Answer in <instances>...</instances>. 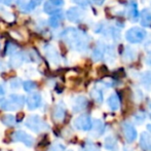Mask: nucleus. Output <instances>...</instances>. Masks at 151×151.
Returning <instances> with one entry per match:
<instances>
[{"label":"nucleus","mask_w":151,"mask_h":151,"mask_svg":"<svg viewBox=\"0 0 151 151\" xmlns=\"http://www.w3.org/2000/svg\"><path fill=\"white\" fill-rule=\"evenodd\" d=\"M61 38L73 50L77 52H83L88 48L90 37L83 31L75 28H67L61 33Z\"/></svg>","instance_id":"obj_1"},{"label":"nucleus","mask_w":151,"mask_h":151,"mask_svg":"<svg viewBox=\"0 0 151 151\" xmlns=\"http://www.w3.org/2000/svg\"><path fill=\"white\" fill-rule=\"evenodd\" d=\"M0 107L1 109L6 110V111H14V110H19L23 108L26 99L24 96L18 95V93H12L8 97L6 100H0Z\"/></svg>","instance_id":"obj_2"},{"label":"nucleus","mask_w":151,"mask_h":151,"mask_svg":"<svg viewBox=\"0 0 151 151\" xmlns=\"http://www.w3.org/2000/svg\"><path fill=\"white\" fill-rule=\"evenodd\" d=\"M25 125L34 133H39L48 129L46 122L38 115H31L25 121Z\"/></svg>","instance_id":"obj_3"},{"label":"nucleus","mask_w":151,"mask_h":151,"mask_svg":"<svg viewBox=\"0 0 151 151\" xmlns=\"http://www.w3.org/2000/svg\"><path fill=\"white\" fill-rule=\"evenodd\" d=\"M146 37V31L139 27L131 28L125 33V39L131 43H140Z\"/></svg>","instance_id":"obj_4"},{"label":"nucleus","mask_w":151,"mask_h":151,"mask_svg":"<svg viewBox=\"0 0 151 151\" xmlns=\"http://www.w3.org/2000/svg\"><path fill=\"white\" fill-rule=\"evenodd\" d=\"M73 125L76 129L79 131H90L93 127V122H91V117L88 114H82V115L76 117L73 121Z\"/></svg>","instance_id":"obj_5"},{"label":"nucleus","mask_w":151,"mask_h":151,"mask_svg":"<svg viewBox=\"0 0 151 151\" xmlns=\"http://www.w3.org/2000/svg\"><path fill=\"white\" fill-rule=\"evenodd\" d=\"M12 140L14 142H22L27 147H32L35 143V139L24 131H17L12 135Z\"/></svg>","instance_id":"obj_6"},{"label":"nucleus","mask_w":151,"mask_h":151,"mask_svg":"<svg viewBox=\"0 0 151 151\" xmlns=\"http://www.w3.org/2000/svg\"><path fill=\"white\" fill-rule=\"evenodd\" d=\"M67 19L72 23H80L86 17V12L80 7H71L66 12Z\"/></svg>","instance_id":"obj_7"},{"label":"nucleus","mask_w":151,"mask_h":151,"mask_svg":"<svg viewBox=\"0 0 151 151\" xmlns=\"http://www.w3.org/2000/svg\"><path fill=\"white\" fill-rule=\"evenodd\" d=\"M122 133H123V136H124L125 140H127V142H129V143H132V142H134L136 139H137V131H136L135 127H134L132 123L127 122V121H125V122L122 123Z\"/></svg>","instance_id":"obj_8"},{"label":"nucleus","mask_w":151,"mask_h":151,"mask_svg":"<svg viewBox=\"0 0 151 151\" xmlns=\"http://www.w3.org/2000/svg\"><path fill=\"white\" fill-rule=\"evenodd\" d=\"M64 5V0H47L44 3L43 9L46 14H54L60 12V8Z\"/></svg>","instance_id":"obj_9"},{"label":"nucleus","mask_w":151,"mask_h":151,"mask_svg":"<svg viewBox=\"0 0 151 151\" xmlns=\"http://www.w3.org/2000/svg\"><path fill=\"white\" fill-rule=\"evenodd\" d=\"M26 104L29 110H34L40 107L42 104V97L39 93H33L29 95V97L26 99Z\"/></svg>","instance_id":"obj_10"},{"label":"nucleus","mask_w":151,"mask_h":151,"mask_svg":"<svg viewBox=\"0 0 151 151\" xmlns=\"http://www.w3.org/2000/svg\"><path fill=\"white\" fill-rule=\"evenodd\" d=\"M44 52H45V56L48 59V61L50 63L55 64V65H58L60 63V57H59L58 52L56 50V48L54 47L50 44L44 46Z\"/></svg>","instance_id":"obj_11"},{"label":"nucleus","mask_w":151,"mask_h":151,"mask_svg":"<svg viewBox=\"0 0 151 151\" xmlns=\"http://www.w3.org/2000/svg\"><path fill=\"white\" fill-rule=\"evenodd\" d=\"M88 106V99L84 96H78L73 100L72 109L74 112H80L84 110Z\"/></svg>","instance_id":"obj_12"},{"label":"nucleus","mask_w":151,"mask_h":151,"mask_svg":"<svg viewBox=\"0 0 151 151\" xmlns=\"http://www.w3.org/2000/svg\"><path fill=\"white\" fill-rule=\"evenodd\" d=\"M106 50H107V45H105L104 43H99L95 47V50H93V54H91V58L93 61L98 62L101 61L105 58L106 55Z\"/></svg>","instance_id":"obj_13"},{"label":"nucleus","mask_w":151,"mask_h":151,"mask_svg":"<svg viewBox=\"0 0 151 151\" xmlns=\"http://www.w3.org/2000/svg\"><path fill=\"white\" fill-rule=\"evenodd\" d=\"M27 56L24 54V52H17V54H14L12 56L9 60V66L12 68H19L22 66V64L26 61Z\"/></svg>","instance_id":"obj_14"},{"label":"nucleus","mask_w":151,"mask_h":151,"mask_svg":"<svg viewBox=\"0 0 151 151\" xmlns=\"http://www.w3.org/2000/svg\"><path fill=\"white\" fill-rule=\"evenodd\" d=\"M17 4L21 10L28 12L35 9L36 5H37L35 0H17Z\"/></svg>","instance_id":"obj_15"},{"label":"nucleus","mask_w":151,"mask_h":151,"mask_svg":"<svg viewBox=\"0 0 151 151\" xmlns=\"http://www.w3.org/2000/svg\"><path fill=\"white\" fill-rule=\"evenodd\" d=\"M66 115V109L65 106H63V104L60 103L58 105H56L54 109V112H52V117H54V120L56 122H61V121L64 120Z\"/></svg>","instance_id":"obj_16"},{"label":"nucleus","mask_w":151,"mask_h":151,"mask_svg":"<svg viewBox=\"0 0 151 151\" xmlns=\"http://www.w3.org/2000/svg\"><path fill=\"white\" fill-rule=\"evenodd\" d=\"M140 146L145 151H151V134L146 133V132L141 134V136H140Z\"/></svg>","instance_id":"obj_17"},{"label":"nucleus","mask_w":151,"mask_h":151,"mask_svg":"<svg viewBox=\"0 0 151 151\" xmlns=\"http://www.w3.org/2000/svg\"><path fill=\"white\" fill-rule=\"evenodd\" d=\"M127 17L131 19L132 21L136 22L139 18V12H138V6L135 1H129L127 4Z\"/></svg>","instance_id":"obj_18"},{"label":"nucleus","mask_w":151,"mask_h":151,"mask_svg":"<svg viewBox=\"0 0 151 151\" xmlns=\"http://www.w3.org/2000/svg\"><path fill=\"white\" fill-rule=\"evenodd\" d=\"M105 148L109 151H118V142L113 136H108L105 139Z\"/></svg>","instance_id":"obj_19"},{"label":"nucleus","mask_w":151,"mask_h":151,"mask_svg":"<svg viewBox=\"0 0 151 151\" xmlns=\"http://www.w3.org/2000/svg\"><path fill=\"white\" fill-rule=\"evenodd\" d=\"M108 106H109L110 109L113 110V111H116V110L119 109L120 99H119V97H118V95L113 93V95H111L108 98Z\"/></svg>","instance_id":"obj_20"},{"label":"nucleus","mask_w":151,"mask_h":151,"mask_svg":"<svg viewBox=\"0 0 151 151\" xmlns=\"http://www.w3.org/2000/svg\"><path fill=\"white\" fill-rule=\"evenodd\" d=\"M93 134L96 137H99L102 134L104 133V129H105V125H104L103 121L100 119H96L93 122Z\"/></svg>","instance_id":"obj_21"},{"label":"nucleus","mask_w":151,"mask_h":151,"mask_svg":"<svg viewBox=\"0 0 151 151\" xmlns=\"http://www.w3.org/2000/svg\"><path fill=\"white\" fill-rule=\"evenodd\" d=\"M62 20H63V14L61 12H58L50 17V19L48 20V24L52 28H58L61 25Z\"/></svg>","instance_id":"obj_22"},{"label":"nucleus","mask_w":151,"mask_h":151,"mask_svg":"<svg viewBox=\"0 0 151 151\" xmlns=\"http://www.w3.org/2000/svg\"><path fill=\"white\" fill-rule=\"evenodd\" d=\"M123 60L127 62H132L134 61L136 58H137V52H136L134 48L129 47V46H127L123 50Z\"/></svg>","instance_id":"obj_23"},{"label":"nucleus","mask_w":151,"mask_h":151,"mask_svg":"<svg viewBox=\"0 0 151 151\" xmlns=\"http://www.w3.org/2000/svg\"><path fill=\"white\" fill-rule=\"evenodd\" d=\"M141 24L144 27H149L151 25V12L148 8L142 10L141 12Z\"/></svg>","instance_id":"obj_24"},{"label":"nucleus","mask_w":151,"mask_h":151,"mask_svg":"<svg viewBox=\"0 0 151 151\" xmlns=\"http://www.w3.org/2000/svg\"><path fill=\"white\" fill-rule=\"evenodd\" d=\"M1 122L6 127H14L16 125V117L10 114H6L1 117Z\"/></svg>","instance_id":"obj_25"},{"label":"nucleus","mask_w":151,"mask_h":151,"mask_svg":"<svg viewBox=\"0 0 151 151\" xmlns=\"http://www.w3.org/2000/svg\"><path fill=\"white\" fill-rule=\"evenodd\" d=\"M91 96L97 103H102L103 102V93H102V91L100 88H93L91 91Z\"/></svg>","instance_id":"obj_26"},{"label":"nucleus","mask_w":151,"mask_h":151,"mask_svg":"<svg viewBox=\"0 0 151 151\" xmlns=\"http://www.w3.org/2000/svg\"><path fill=\"white\" fill-rule=\"evenodd\" d=\"M141 82L146 88H151V71H147L142 74L141 76Z\"/></svg>","instance_id":"obj_27"},{"label":"nucleus","mask_w":151,"mask_h":151,"mask_svg":"<svg viewBox=\"0 0 151 151\" xmlns=\"http://www.w3.org/2000/svg\"><path fill=\"white\" fill-rule=\"evenodd\" d=\"M23 88H24L25 91L29 93V91L35 90V88H37V84H36V82L32 81V80H27V81L23 82Z\"/></svg>","instance_id":"obj_28"},{"label":"nucleus","mask_w":151,"mask_h":151,"mask_svg":"<svg viewBox=\"0 0 151 151\" xmlns=\"http://www.w3.org/2000/svg\"><path fill=\"white\" fill-rule=\"evenodd\" d=\"M145 120H146V114L142 111L136 113L135 116H134V121H135L137 124H141V123H143Z\"/></svg>","instance_id":"obj_29"},{"label":"nucleus","mask_w":151,"mask_h":151,"mask_svg":"<svg viewBox=\"0 0 151 151\" xmlns=\"http://www.w3.org/2000/svg\"><path fill=\"white\" fill-rule=\"evenodd\" d=\"M17 50H18L17 44H14V42H8L5 46V54L6 55H14Z\"/></svg>","instance_id":"obj_30"},{"label":"nucleus","mask_w":151,"mask_h":151,"mask_svg":"<svg viewBox=\"0 0 151 151\" xmlns=\"http://www.w3.org/2000/svg\"><path fill=\"white\" fill-rule=\"evenodd\" d=\"M9 84L12 90H18L19 88H21V86H22L23 83L21 82V80L19 79V78H12V79L10 80Z\"/></svg>","instance_id":"obj_31"},{"label":"nucleus","mask_w":151,"mask_h":151,"mask_svg":"<svg viewBox=\"0 0 151 151\" xmlns=\"http://www.w3.org/2000/svg\"><path fill=\"white\" fill-rule=\"evenodd\" d=\"M83 151H100L99 147L97 145H95L93 143H86L84 146V150Z\"/></svg>","instance_id":"obj_32"},{"label":"nucleus","mask_w":151,"mask_h":151,"mask_svg":"<svg viewBox=\"0 0 151 151\" xmlns=\"http://www.w3.org/2000/svg\"><path fill=\"white\" fill-rule=\"evenodd\" d=\"M72 1L78 5L82 6V7H86L88 5V0H72Z\"/></svg>","instance_id":"obj_33"},{"label":"nucleus","mask_w":151,"mask_h":151,"mask_svg":"<svg viewBox=\"0 0 151 151\" xmlns=\"http://www.w3.org/2000/svg\"><path fill=\"white\" fill-rule=\"evenodd\" d=\"M65 150V148H64V146L60 145V144H57V145H54L52 148H50V151H64Z\"/></svg>","instance_id":"obj_34"},{"label":"nucleus","mask_w":151,"mask_h":151,"mask_svg":"<svg viewBox=\"0 0 151 151\" xmlns=\"http://www.w3.org/2000/svg\"><path fill=\"white\" fill-rule=\"evenodd\" d=\"M145 63L147 64L148 66H151V52H148V55L146 56Z\"/></svg>","instance_id":"obj_35"},{"label":"nucleus","mask_w":151,"mask_h":151,"mask_svg":"<svg viewBox=\"0 0 151 151\" xmlns=\"http://www.w3.org/2000/svg\"><path fill=\"white\" fill-rule=\"evenodd\" d=\"M91 1H93L95 4H97V5H102L105 0H91Z\"/></svg>","instance_id":"obj_36"},{"label":"nucleus","mask_w":151,"mask_h":151,"mask_svg":"<svg viewBox=\"0 0 151 151\" xmlns=\"http://www.w3.org/2000/svg\"><path fill=\"white\" fill-rule=\"evenodd\" d=\"M14 0H0V3H3V4H6V5H9Z\"/></svg>","instance_id":"obj_37"},{"label":"nucleus","mask_w":151,"mask_h":151,"mask_svg":"<svg viewBox=\"0 0 151 151\" xmlns=\"http://www.w3.org/2000/svg\"><path fill=\"white\" fill-rule=\"evenodd\" d=\"M4 93H5V91H4L3 86H0V98H1L2 96H4Z\"/></svg>","instance_id":"obj_38"},{"label":"nucleus","mask_w":151,"mask_h":151,"mask_svg":"<svg viewBox=\"0 0 151 151\" xmlns=\"http://www.w3.org/2000/svg\"><path fill=\"white\" fill-rule=\"evenodd\" d=\"M147 129L149 131V134H151V124H148L147 125Z\"/></svg>","instance_id":"obj_39"},{"label":"nucleus","mask_w":151,"mask_h":151,"mask_svg":"<svg viewBox=\"0 0 151 151\" xmlns=\"http://www.w3.org/2000/svg\"><path fill=\"white\" fill-rule=\"evenodd\" d=\"M35 1H36V3H41L43 0H35Z\"/></svg>","instance_id":"obj_40"},{"label":"nucleus","mask_w":151,"mask_h":151,"mask_svg":"<svg viewBox=\"0 0 151 151\" xmlns=\"http://www.w3.org/2000/svg\"><path fill=\"white\" fill-rule=\"evenodd\" d=\"M124 151H131V150H129V149H125Z\"/></svg>","instance_id":"obj_41"}]
</instances>
